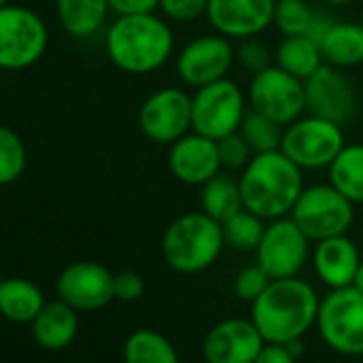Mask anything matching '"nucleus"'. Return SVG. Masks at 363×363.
Wrapping results in <instances>:
<instances>
[{
  "instance_id": "17",
  "label": "nucleus",
  "mask_w": 363,
  "mask_h": 363,
  "mask_svg": "<svg viewBox=\"0 0 363 363\" xmlns=\"http://www.w3.org/2000/svg\"><path fill=\"white\" fill-rule=\"evenodd\" d=\"M167 164L171 175L186 186H203L223 171L218 141L191 130L169 145Z\"/></svg>"
},
{
  "instance_id": "20",
  "label": "nucleus",
  "mask_w": 363,
  "mask_h": 363,
  "mask_svg": "<svg viewBox=\"0 0 363 363\" xmlns=\"http://www.w3.org/2000/svg\"><path fill=\"white\" fill-rule=\"evenodd\" d=\"M30 325L37 344L48 350H62L71 346L79 331L77 310L62 299L48 301Z\"/></svg>"
},
{
  "instance_id": "15",
  "label": "nucleus",
  "mask_w": 363,
  "mask_h": 363,
  "mask_svg": "<svg viewBox=\"0 0 363 363\" xmlns=\"http://www.w3.org/2000/svg\"><path fill=\"white\" fill-rule=\"evenodd\" d=\"M58 297L77 312L105 308L113 299V274L94 261H77L62 269L56 282Z\"/></svg>"
},
{
  "instance_id": "31",
  "label": "nucleus",
  "mask_w": 363,
  "mask_h": 363,
  "mask_svg": "<svg viewBox=\"0 0 363 363\" xmlns=\"http://www.w3.org/2000/svg\"><path fill=\"white\" fill-rule=\"evenodd\" d=\"M314 9L306 0H276L274 9V26L282 37L306 35L312 22Z\"/></svg>"
},
{
  "instance_id": "37",
  "label": "nucleus",
  "mask_w": 363,
  "mask_h": 363,
  "mask_svg": "<svg viewBox=\"0 0 363 363\" xmlns=\"http://www.w3.org/2000/svg\"><path fill=\"white\" fill-rule=\"evenodd\" d=\"M109 7L118 16H141L154 13L160 7V0H109Z\"/></svg>"
},
{
  "instance_id": "29",
  "label": "nucleus",
  "mask_w": 363,
  "mask_h": 363,
  "mask_svg": "<svg viewBox=\"0 0 363 363\" xmlns=\"http://www.w3.org/2000/svg\"><path fill=\"white\" fill-rule=\"evenodd\" d=\"M265 223L267 220H263L255 212L242 208L235 216H231L227 223H223L227 246H231L235 250H257V246L265 233V227H267Z\"/></svg>"
},
{
  "instance_id": "8",
  "label": "nucleus",
  "mask_w": 363,
  "mask_h": 363,
  "mask_svg": "<svg viewBox=\"0 0 363 363\" xmlns=\"http://www.w3.org/2000/svg\"><path fill=\"white\" fill-rule=\"evenodd\" d=\"M248 99L229 77L201 86L193 94V130L210 139H223L240 130Z\"/></svg>"
},
{
  "instance_id": "41",
  "label": "nucleus",
  "mask_w": 363,
  "mask_h": 363,
  "mask_svg": "<svg viewBox=\"0 0 363 363\" xmlns=\"http://www.w3.org/2000/svg\"><path fill=\"white\" fill-rule=\"evenodd\" d=\"M325 5H329V7H344V5H350V3H354V0H323Z\"/></svg>"
},
{
  "instance_id": "36",
  "label": "nucleus",
  "mask_w": 363,
  "mask_h": 363,
  "mask_svg": "<svg viewBox=\"0 0 363 363\" xmlns=\"http://www.w3.org/2000/svg\"><path fill=\"white\" fill-rule=\"evenodd\" d=\"M145 291V284H143V278L135 272H120V274H113V299H120V301H137Z\"/></svg>"
},
{
  "instance_id": "33",
  "label": "nucleus",
  "mask_w": 363,
  "mask_h": 363,
  "mask_svg": "<svg viewBox=\"0 0 363 363\" xmlns=\"http://www.w3.org/2000/svg\"><path fill=\"white\" fill-rule=\"evenodd\" d=\"M218 154H220L223 169H229V171H242L255 156L246 139L240 135V130L218 139Z\"/></svg>"
},
{
  "instance_id": "10",
  "label": "nucleus",
  "mask_w": 363,
  "mask_h": 363,
  "mask_svg": "<svg viewBox=\"0 0 363 363\" xmlns=\"http://www.w3.org/2000/svg\"><path fill=\"white\" fill-rule=\"evenodd\" d=\"M248 107L280 126H289L306 113L303 82L278 65L252 75L248 86Z\"/></svg>"
},
{
  "instance_id": "39",
  "label": "nucleus",
  "mask_w": 363,
  "mask_h": 363,
  "mask_svg": "<svg viewBox=\"0 0 363 363\" xmlns=\"http://www.w3.org/2000/svg\"><path fill=\"white\" fill-rule=\"evenodd\" d=\"M333 22H335V18H333L331 13L323 11V9H314V16H312V22H310V26H308V30H306V37L312 39V41L318 45L320 39L327 35V30L331 28Z\"/></svg>"
},
{
  "instance_id": "3",
  "label": "nucleus",
  "mask_w": 363,
  "mask_h": 363,
  "mask_svg": "<svg viewBox=\"0 0 363 363\" xmlns=\"http://www.w3.org/2000/svg\"><path fill=\"white\" fill-rule=\"evenodd\" d=\"M318 295L301 278L272 280L269 286L252 301V323L265 337V342L289 344L301 340V335L316 323Z\"/></svg>"
},
{
  "instance_id": "11",
  "label": "nucleus",
  "mask_w": 363,
  "mask_h": 363,
  "mask_svg": "<svg viewBox=\"0 0 363 363\" xmlns=\"http://www.w3.org/2000/svg\"><path fill=\"white\" fill-rule=\"evenodd\" d=\"M139 130L158 145H171L193 130V96L184 88L164 86L139 107Z\"/></svg>"
},
{
  "instance_id": "24",
  "label": "nucleus",
  "mask_w": 363,
  "mask_h": 363,
  "mask_svg": "<svg viewBox=\"0 0 363 363\" xmlns=\"http://www.w3.org/2000/svg\"><path fill=\"white\" fill-rule=\"evenodd\" d=\"M329 184L352 203H363V143H346L327 167Z\"/></svg>"
},
{
  "instance_id": "32",
  "label": "nucleus",
  "mask_w": 363,
  "mask_h": 363,
  "mask_svg": "<svg viewBox=\"0 0 363 363\" xmlns=\"http://www.w3.org/2000/svg\"><path fill=\"white\" fill-rule=\"evenodd\" d=\"M235 62L250 75H257L274 65V52H269V48L257 37L242 39L235 48Z\"/></svg>"
},
{
  "instance_id": "28",
  "label": "nucleus",
  "mask_w": 363,
  "mask_h": 363,
  "mask_svg": "<svg viewBox=\"0 0 363 363\" xmlns=\"http://www.w3.org/2000/svg\"><path fill=\"white\" fill-rule=\"evenodd\" d=\"M282 133H284V126L276 124L274 120H269L252 109L246 111V116L240 124V135L246 139L252 154H265V152L280 150Z\"/></svg>"
},
{
  "instance_id": "23",
  "label": "nucleus",
  "mask_w": 363,
  "mask_h": 363,
  "mask_svg": "<svg viewBox=\"0 0 363 363\" xmlns=\"http://www.w3.org/2000/svg\"><path fill=\"white\" fill-rule=\"evenodd\" d=\"M199 189H201L199 191L201 212H206L210 218L218 220L220 225L227 223L231 216H235L244 208L240 179H233L231 175L218 173Z\"/></svg>"
},
{
  "instance_id": "12",
  "label": "nucleus",
  "mask_w": 363,
  "mask_h": 363,
  "mask_svg": "<svg viewBox=\"0 0 363 363\" xmlns=\"http://www.w3.org/2000/svg\"><path fill=\"white\" fill-rule=\"evenodd\" d=\"M257 263L272 280L295 278L306 267L310 257V238L297 227L291 216L269 220L257 246Z\"/></svg>"
},
{
  "instance_id": "4",
  "label": "nucleus",
  "mask_w": 363,
  "mask_h": 363,
  "mask_svg": "<svg viewBox=\"0 0 363 363\" xmlns=\"http://www.w3.org/2000/svg\"><path fill=\"white\" fill-rule=\"evenodd\" d=\"M225 244L223 225L199 210L177 216L164 229L160 250L173 272L199 274L218 261Z\"/></svg>"
},
{
  "instance_id": "42",
  "label": "nucleus",
  "mask_w": 363,
  "mask_h": 363,
  "mask_svg": "<svg viewBox=\"0 0 363 363\" xmlns=\"http://www.w3.org/2000/svg\"><path fill=\"white\" fill-rule=\"evenodd\" d=\"M3 7H7V0H0V9H3Z\"/></svg>"
},
{
  "instance_id": "6",
  "label": "nucleus",
  "mask_w": 363,
  "mask_h": 363,
  "mask_svg": "<svg viewBox=\"0 0 363 363\" xmlns=\"http://www.w3.org/2000/svg\"><path fill=\"white\" fill-rule=\"evenodd\" d=\"M289 216L310 238V242H320L327 238L346 235L354 220V203L333 189L329 182L312 184L303 186Z\"/></svg>"
},
{
  "instance_id": "9",
  "label": "nucleus",
  "mask_w": 363,
  "mask_h": 363,
  "mask_svg": "<svg viewBox=\"0 0 363 363\" xmlns=\"http://www.w3.org/2000/svg\"><path fill=\"white\" fill-rule=\"evenodd\" d=\"M48 50L45 22L30 9H0V69L20 71L41 60Z\"/></svg>"
},
{
  "instance_id": "27",
  "label": "nucleus",
  "mask_w": 363,
  "mask_h": 363,
  "mask_svg": "<svg viewBox=\"0 0 363 363\" xmlns=\"http://www.w3.org/2000/svg\"><path fill=\"white\" fill-rule=\"evenodd\" d=\"M122 357L124 363H179L171 340L154 329L133 331L124 342Z\"/></svg>"
},
{
  "instance_id": "2",
  "label": "nucleus",
  "mask_w": 363,
  "mask_h": 363,
  "mask_svg": "<svg viewBox=\"0 0 363 363\" xmlns=\"http://www.w3.org/2000/svg\"><path fill=\"white\" fill-rule=\"evenodd\" d=\"M175 37L169 20L156 13L118 16L105 35L109 60L128 75H150L173 56Z\"/></svg>"
},
{
  "instance_id": "1",
  "label": "nucleus",
  "mask_w": 363,
  "mask_h": 363,
  "mask_svg": "<svg viewBox=\"0 0 363 363\" xmlns=\"http://www.w3.org/2000/svg\"><path fill=\"white\" fill-rule=\"evenodd\" d=\"M240 189L246 210L267 223L284 218L293 212L303 191V169L282 150L255 154L242 169Z\"/></svg>"
},
{
  "instance_id": "34",
  "label": "nucleus",
  "mask_w": 363,
  "mask_h": 363,
  "mask_svg": "<svg viewBox=\"0 0 363 363\" xmlns=\"http://www.w3.org/2000/svg\"><path fill=\"white\" fill-rule=\"evenodd\" d=\"M269 282H272L269 274H267L259 263H255V265L244 267V269L235 276L233 291H235V295H238L242 301H250V303H252V301L269 286Z\"/></svg>"
},
{
  "instance_id": "16",
  "label": "nucleus",
  "mask_w": 363,
  "mask_h": 363,
  "mask_svg": "<svg viewBox=\"0 0 363 363\" xmlns=\"http://www.w3.org/2000/svg\"><path fill=\"white\" fill-rule=\"evenodd\" d=\"M276 0H210L208 20L227 39H250L274 26Z\"/></svg>"
},
{
  "instance_id": "38",
  "label": "nucleus",
  "mask_w": 363,
  "mask_h": 363,
  "mask_svg": "<svg viewBox=\"0 0 363 363\" xmlns=\"http://www.w3.org/2000/svg\"><path fill=\"white\" fill-rule=\"evenodd\" d=\"M297 357L291 352V348L286 344H274V342H265V346L261 348V352L257 354V359L252 363H297Z\"/></svg>"
},
{
  "instance_id": "30",
  "label": "nucleus",
  "mask_w": 363,
  "mask_h": 363,
  "mask_svg": "<svg viewBox=\"0 0 363 363\" xmlns=\"http://www.w3.org/2000/svg\"><path fill=\"white\" fill-rule=\"evenodd\" d=\"M28 162V152L20 135L7 126H0V186L16 182Z\"/></svg>"
},
{
  "instance_id": "25",
  "label": "nucleus",
  "mask_w": 363,
  "mask_h": 363,
  "mask_svg": "<svg viewBox=\"0 0 363 363\" xmlns=\"http://www.w3.org/2000/svg\"><path fill=\"white\" fill-rule=\"evenodd\" d=\"M274 65L295 75L297 79L306 82L325 65V60L320 48L312 39H308L306 35H297V37H284L278 43L274 52Z\"/></svg>"
},
{
  "instance_id": "13",
  "label": "nucleus",
  "mask_w": 363,
  "mask_h": 363,
  "mask_svg": "<svg viewBox=\"0 0 363 363\" xmlns=\"http://www.w3.org/2000/svg\"><path fill=\"white\" fill-rule=\"evenodd\" d=\"M235 62V48L231 39L214 33L199 35L179 50L175 71L179 82L189 88H201L212 82L225 79Z\"/></svg>"
},
{
  "instance_id": "21",
  "label": "nucleus",
  "mask_w": 363,
  "mask_h": 363,
  "mask_svg": "<svg viewBox=\"0 0 363 363\" xmlns=\"http://www.w3.org/2000/svg\"><path fill=\"white\" fill-rule=\"evenodd\" d=\"M323 60L335 69H352L363 65V24L333 22L318 43Z\"/></svg>"
},
{
  "instance_id": "18",
  "label": "nucleus",
  "mask_w": 363,
  "mask_h": 363,
  "mask_svg": "<svg viewBox=\"0 0 363 363\" xmlns=\"http://www.w3.org/2000/svg\"><path fill=\"white\" fill-rule=\"evenodd\" d=\"M263 346L265 337L252 318H227L206 335L203 357L208 363H252Z\"/></svg>"
},
{
  "instance_id": "35",
  "label": "nucleus",
  "mask_w": 363,
  "mask_h": 363,
  "mask_svg": "<svg viewBox=\"0 0 363 363\" xmlns=\"http://www.w3.org/2000/svg\"><path fill=\"white\" fill-rule=\"evenodd\" d=\"M210 0H160V13L175 24H189L206 16Z\"/></svg>"
},
{
  "instance_id": "19",
  "label": "nucleus",
  "mask_w": 363,
  "mask_h": 363,
  "mask_svg": "<svg viewBox=\"0 0 363 363\" xmlns=\"http://www.w3.org/2000/svg\"><path fill=\"white\" fill-rule=\"evenodd\" d=\"M312 265L320 282L329 289L350 286L361 265V255L354 242L346 235H335L316 242L312 252Z\"/></svg>"
},
{
  "instance_id": "5",
  "label": "nucleus",
  "mask_w": 363,
  "mask_h": 363,
  "mask_svg": "<svg viewBox=\"0 0 363 363\" xmlns=\"http://www.w3.org/2000/svg\"><path fill=\"white\" fill-rule=\"evenodd\" d=\"M316 327L335 352L363 354V293L354 284L331 289L318 303Z\"/></svg>"
},
{
  "instance_id": "14",
  "label": "nucleus",
  "mask_w": 363,
  "mask_h": 363,
  "mask_svg": "<svg viewBox=\"0 0 363 363\" xmlns=\"http://www.w3.org/2000/svg\"><path fill=\"white\" fill-rule=\"evenodd\" d=\"M306 113L327 118L340 126L348 124L357 111V94L342 69L323 65L303 82Z\"/></svg>"
},
{
  "instance_id": "40",
  "label": "nucleus",
  "mask_w": 363,
  "mask_h": 363,
  "mask_svg": "<svg viewBox=\"0 0 363 363\" xmlns=\"http://www.w3.org/2000/svg\"><path fill=\"white\" fill-rule=\"evenodd\" d=\"M361 293H363V259H361V265H359V269H357V276H354V282H352Z\"/></svg>"
},
{
  "instance_id": "26",
  "label": "nucleus",
  "mask_w": 363,
  "mask_h": 363,
  "mask_svg": "<svg viewBox=\"0 0 363 363\" xmlns=\"http://www.w3.org/2000/svg\"><path fill=\"white\" fill-rule=\"evenodd\" d=\"M58 18L71 37H90L107 20L109 0H58Z\"/></svg>"
},
{
  "instance_id": "7",
  "label": "nucleus",
  "mask_w": 363,
  "mask_h": 363,
  "mask_svg": "<svg viewBox=\"0 0 363 363\" xmlns=\"http://www.w3.org/2000/svg\"><path fill=\"white\" fill-rule=\"evenodd\" d=\"M344 145L346 141L340 124L320 116L303 113L301 118L284 126L280 150L299 169L316 171L327 169Z\"/></svg>"
},
{
  "instance_id": "22",
  "label": "nucleus",
  "mask_w": 363,
  "mask_h": 363,
  "mask_svg": "<svg viewBox=\"0 0 363 363\" xmlns=\"http://www.w3.org/2000/svg\"><path fill=\"white\" fill-rule=\"evenodd\" d=\"M43 291L26 278L0 280V314L11 323H33L45 306Z\"/></svg>"
}]
</instances>
